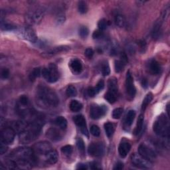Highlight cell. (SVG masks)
I'll list each match as a JSON object with an SVG mask.
<instances>
[{
    "label": "cell",
    "instance_id": "cell-12",
    "mask_svg": "<svg viewBox=\"0 0 170 170\" xmlns=\"http://www.w3.org/2000/svg\"><path fill=\"white\" fill-rule=\"evenodd\" d=\"M104 147L101 143H92L89 146L88 152L90 155L100 157L104 154Z\"/></svg>",
    "mask_w": 170,
    "mask_h": 170
},
{
    "label": "cell",
    "instance_id": "cell-16",
    "mask_svg": "<svg viewBox=\"0 0 170 170\" xmlns=\"http://www.w3.org/2000/svg\"><path fill=\"white\" fill-rule=\"evenodd\" d=\"M47 162L51 164H55L59 160V155L57 151L54 149H51L45 155Z\"/></svg>",
    "mask_w": 170,
    "mask_h": 170
},
{
    "label": "cell",
    "instance_id": "cell-36",
    "mask_svg": "<svg viewBox=\"0 0 170 170\" xmlns=\"http://www.w3.org/2000/svg\"><path fill=\"white\" fill-rule=\"evenodd\" d=\"M125 65H126V64H124L122 61V60H116L115 64H114L116 72L120 73L121 71H122L124 68Z\"/></svg>",
    "mask_w": 170,
    "mask_h": 170
},
{
    "label": "cell",
    "instance_id": "cell-3",
    "mask_svg": "<svg viewBox=\"0 0 170 170\" xmlns=\"http://www.w3.org/2000/svg\"><path fill=\"white\" fill-rule=\"evenodd\" d=\"M41 130V122L36 121L27 124L25 128L20 132L19 140L21 143H28L35 140L40 134Z\"/></svg>",
    "mask_w": 170,
    "mask_h": 170
},
{
    "label": "cell",
    "instance_id": "cell-30",
    "mask_svg": "<svg viewBox=\"0 0 170 170\" xmlns=\"http://www.w3.org/2000/svg\"><path fill=\"white\" fill-rule=\"evenodd\" d=\"M116 95L117 94H115L114 93L108 91V92L105 94V96H104V98H105L109 103L114 104L116 101V99H117Z\"/></svg>",
    "mask_w": 170,
    "mask_h": 170
},
{
    "label": "cell",
    "instance_id": "cell-38",
    "mask_svg": "<svg viewBox=\"0 0 170 170\" xmlns=\"http://www.w3.org/2000/svg\"><path fill=\"white\" fill-rule=\"evenodd\" d=\"M123 113V109L122 108H117L112 112V117L114 119H119Z\"/></svg>",
    "mask_w": 170,
    "mask_h": 170
},
{
    "label": "cell",
    "instance_id": "cell-35",
    "mask_svg": "<svg viewBox=\"0 0 170 170\" xmlns=\"http://www.w3.org/2000/svg\"><path fill=\"white\" fill-rule=\"evenodd\" d=\"M67 94L70 97H75L77 95V90L74 86H68L67 89Z\"/></svg>",
    "mask_w": 170,
    "mask_h": 170
},
{
    "label": "cell",
    "instance_id": "cell-51",
    "mask_svg": "<svg viewBox=\"0 0 170 170\" xmlns=\"http://www.w3.org/2000/svg\"><path fill=\"white\" fill-rule=\"evenodd\" d=\"M65 21V16L63 15H59L56 19V23L58 25H61Z\"/></svg>",
    "mask_w": 170,
    "mask_h": 170
},
{
    "label": "cell",
    "instance_id": "cell-54",
    "mask_svg": "<svg viewBox=\"0 0 170 170\" xmlns=\"http://www.w3.org/2000/svg\"><path fill=\"white\" fill-rule=\"evenodd\" d=\"M77 169H88V168H87L86 165H85V164H78L77 165Z\"/></svg>",
    "mask_w": 170,
    "mask_h": 170
},
{
    "label": "cell",
    "instance_id": "cell-45",
    "mask_svg": "<svg viewBox=\"0 0 170 170\" xmlns=\"http://www.w3.org/2000/svg\"><path fill=\"white\" fill-rule=\"evenodd\" d=\"M102 36H103V32H102V31H101V30H100V29L96 30V31L93 34V37L94 39H101V37H102Z\"/></svg>",
    "mask_w": 170,
    "mask_h": 170
},
{
    "label": "cell",
    "instance_id": "cell-4",
    "mask_svg": "<svg viewBox=\"0 0 170 170\" xmlns=\"http://www.w3.org/2000/svg\"><path fill=\"white\" fill-rule=\"evenodd\" d=\"M153 130L158 136L162 137H169V126L168 120L164 114H161L156 119L153 126Z\"/></svg>",
    "mask_w": 170,
    "mask_h": 170
},
{
    "label": "cell",
    "instance_id": "cell-50",
    "mask_svg": "<svg viewBox=\"0 0 170 170\" xmlns=\"http://www.w3.org/2000/svg\"><path fill=\"white\" fill-rule=\"evenodd\" d=\"M104 81L100 80L97 85V86H96V89H97V90L98 91V92H100V91L104 89Z\"/></svg>",
    "mask_w": 170,
    "mask_h": 170
},
{
    "label": "cell",
    "instance_id": "cell-39",
    "mask_svg": "<svg viewBox=\"0 0 170 170\" xmlns=\"http://www.w3.org/2000/svg\"><path fill=\"white\" fill-rule=\"evenodd\" d=\"M90 132L95 137H98L101 135V130H100L99 127L97 125H93L91 126Z\"/></svg>",
    "mask_w": 170,
    "mask_h": 170
},
{
    "label": "cell",
    "instance_id": "cell-6",
    "mask_svg": "<svg viewBox=\"0 0 170 170\" xmlns=\"http://www.w3.org/2000/svg\"><path fill=\"white\" fill-rule=\"evenodd\" d=\"M138 154L150 162L156 158V154L154 151L143 143L140 144L138 147Z\"/></svg>",
    "mask_w": 170,
    "mask_h": 170
},
{
    "label": "cell",
    "instance_id": "cell-1",
    "mask_svg": "<svg viewBox=\"0 0 170 170\" xmlns=\"http://www.w3.org/2000/svg\"><path fill=\"white\" fill-rule=\"evenodd\" d=\"M37 96L40 102L48 107H56L59 104V98L53 90L44 85H39L37 89Z\"/></svg>",
    "mask_w": 170,
    "mask_h": 170
},
{
    "label": "cell",
    "instance_id": "cell-55",
    "mask_svg": "<svg viewBox=\"0 0 170 170\" xmlns=\"http://www.w3.org/2000/svg\"><path fill=\"white\" fill-rule=\"evenodd\" d=\"M142 85L143 86V87H144L145 89H146L147 87V81L146 79H143L142 82Z\"/></svg>",
    "mask_w": 170,
    "mask_h": 170
},
{
    "label": "cell",
    "instance_id": "cell-43",
    "mask_svg": "<svg viewBox=\"0 0 170 170\" xmlns=\"http://www.w3.org/2000/svg\"><path fill=\"white\" fill-rule=\"evenodd\" d=\"M108 21L104 19L100 20L98 23V27L99 29L101 30V31H104V30L106 29V28L108 27Z\"/></svg>",
    "mask_w": 170,
    "mask_h": 170
},
{
    "label": "cell",
    "instance_id": "cell-15",
    "mask_svg": "<svg viewBox=\"0 0 170 170\" xmlns=\"http://www.w3.org/2000/svg\"><path fill=\"white\" fill-rule=\"evenodd\" d=\"M73 120L78 127L81 128V132L85 136L89 138V132L86 128V120L85 118V117L81 114L77 115L75 116H74Z\"/></svg>",
    "mask_w": 170,
    "mask_h": 170
},
{
    "label": "cell",
    "instance_id": "cell-25",
    "mask_svg": "<svg viewBox=\"0 0 170 170\" xmlns=\"http://www.w3.org/2000/svg\"><path fill=\"white\" fill-rule=\"evenodd\" d=\"M152 99H153V94H152V93H150L146 96L145 98L143 99L142 104V107H141V110L142 112L145 111L147 106L149 105V104L151 102Z\"/></svg>",
    "mask_w": 170,
    "mask_h": 170
},
{
    "label": "cell",
    "instance_id": "cell-11",
    "mask_svg": "<svg viewBox=\"0 0 170 170\" xmlns=\"http://www.w3.org/2000/svg\"><path fill=\"white\" fill-rule=\"evenodd\" d=\"M126 92H127L129 97L134 98L136 93V89L134 84V78L132 76V73L130 71H128L126 73Z\"/></svg>",
    "mask_w": 170,
    "mask_h": 170
},
{
    "label": "cell",
    "instance_id": "cell-13",
    "mask_svg": "<svg viewBox=\"0 0 170 170\" xmlns=\"http://www.w3.org/2000/svg\"><path fill=\"white\" fill-rule=\"evenodd\" d=\"M52 148L50 143L48 142H40L37 143L35 145L33 146V151L35 152L39 155H45L48 151H50Z\"/></svg>",
    "mask_w": 170,
    "mask_h": 170
},
{
    "label": "cell",
    "instance_id": "cell-20",
    "mask_svg": "<svg viewBox=\"0 0 170 170\" xmlns=\"http://www.w3.org/2000/svg\"><path fill=\"white\" fill-rule=\"evenodd\" d=\"M47 136L53 141H58L61 138L60 132L55 128H50L47 130Z\"/></svg>",
    "mask_w": 170,
    "mask_h": 170
},
{
    "label": "cell",
    "instance_id": "cell-9",
    "mask_svg": "<svg viewBox=\"0 0 170 170\" xmlns=\"http://www.w3.org/2000/svg\"><path fill=\"white\" fill-rule=\"evenodd\" d=\"M19 34L21 37L25 40L35 43L38 40V38L34 30L30 27H23L19 30Z\"/></svg>",
    "mask_w": 170,
    "mask_h": 170
},
{
    "label": "cell",
    "instance_id": "cell-49",
    "mask_svg": "<svg viewBox=\"0 0 170 170\" xmlns=\"http://www.w3.org/2000/svg\"><path fill=\"white\" fill-rule=\"evenodd\" d=\"M85 55L86 56V57H88L89 59L92 58L93 56L94 55V51L93 49H91V48H88V49H86L85 52Z\"/></svg>",
    "mask_w": 170,
    "mask_h": 170
},
{
    "label": "cell",
    "instance_id": "cell-52",
    "mask_svg": "<svg viewBox=\"0 0 170 170\" xmlns=\"http://www.w3.org/2000/svg\"><path fill=\"white\" fill-rule=\"evenodd\" d=\"M124 168V164L122 162H118L115 167L114 168V170H121Z\"/></svg>",
    "mask_w": 170,
    "mask_h": 170
},
{
    "label": "cell",
    "instance_id": "cell-5",
    "mask_svg": "<svg viewBox=\"0 0 170 170\" xmlns=\"http://www.w3.org/2000/svg\"><path fill=\"white\" fill-rule=\"evenodd\" d=\"M42 75L47 82L54 83L59 80V78L57 67L54 63H51L49 67L44 68L42 70Z\"/></svg>",
    "mask_w": 170,
    "mask_h": 170
},
{
    "label": "cell",
    "instance_id": "cell-34",
    "mask_svg": "<svg viewBox=\"0 0 170 170\" xmlns=\"http://www.w3.org/2000/svg\"><path fill=\"white\" fill-rule=\"evenodd\" d=\"M1 28L2 30L4 31H12V30H14L16 29V27L15 25H12L9 23H6L2 21L1 22Z\"/></svg>",
    "mask_w": 170,
    "mask_h": 170
},
{
    "label": "cell",
    "instance_id": "cell-22",
    "mask_svg": "<svg viewBox=\"0 0 170 170\" xmlns=\"http://www.w3.org/2000/svg\"><path fill=\"white\" fill-rule=\"evenodd\" d=\"M143 120H144V117H143V115L140 114L138 117L136 128H135L134 132V135H136V136H137V135H138L139 133L141 132L142 128H143Z\"/></svg>",
    "mask_w": 170,
    "mask_h": 170
},
{
    "label": "cell",
    "instance_id": "cell-18",
    "mask_svg": "<svg viewBox=\"0 0 170 170\" xmlns=\"http://www.w3.org/2000/svg\"><path fill=\"white\" fill-rule=\"evenodd\" d=\"M148 70H149L150 73L152 74V75H158L161 71L160 65L155 60L152 59L149 62V64H148Z\"/></svg>",
    "mask_w": 170,
    "mask_h": 170
},
{
    "label": "cell",
    "instance_id": "cell-32",
    "mask_svg": "<svg viewBox=\"0 0 170 170\" xmlns=\"http://www.w3.org/2000/svg\"><path fill=\"white\" fill-rule=\"evenodd\" d=\"M70 49L69 47H65V46H62V47H55L53 48V49H51L50 51H49L47 52V54H56V53H60V52H62V51H67Z\"/></svg>",
    "mask_w": 170,
    "mask_h": 170
},
{
    "label": "cell",
    "instance_id": "cell-31",
    "mask_svg": "<svg viewBox=\"0 0 170 170\" xmlns=\"http://www.w3.org/2000/svg\"><path fill=\"white\" fill-rule=\"evenodd\" d=\"M78 10L81 14H85L88 11V6H87L86 2L84 1H81L78 2Z\"/></svg>",
    "mask_w": 170,
    "mask_h": 170
},
{
    "label": "cell",
    "instance_id": "cell-17",
    "mask_svg": "<svg viewBox=\"0 0 170 170\" xmlns=\"http://www.w3.org/2000/svg\"><path fill=\"white\" fill-rule=\"evenodd\" d=\"M131 150V145L129 143L123 142L121 143L118 147V152L121 158H124Z\"/></svg>",
    "mask_w": 170,
    "mask_h": 170
},
{
    "label": "cell",
    "instance_id": "cell-53",
    "mask_svg": "<svg viewBox=\"0 0 170 170\" xmlns=\"http://www.w3.org/2000/svg\"><path fill=\"white\" fill-rule=\"evenodd\" d=\"M90 168L93 169H101V167L100 166V164H98L97 162H93L91 164Z\"/></svg>",
    "mask_w": 170,
    "mask_h": 170
},
{
    "label": "cell",
    "instance_id": "cell-27",
    "mask_svg": "<svg viewBox=\"0 0 170 170\" xmlns=\"http://www.w3.org/2000/svg\"><path fill=\"white\" fill-rule=\"evenodd\" d=\"M104 130H105L106 136L108 138H110L112 136L114 132V125L111 122H106L104 124Z\"/></svg>",
    "mask_w": 170,
    "mask_h": 170
},
{
    "label": "cell",
    "instance_id": "cell-2",
    "mask_svg": "<svg viewBox=\"0 0 170 170\" xmlns=\"http://www.w3.org/2000/svg\"><path fill=\"white\" fill-rule=\"evenodd\" d=\"M33 150L27 147H21L13 151L10 155L11 160L15 162L17 168L19 169L24 165L31 163L33 160Z\"/></svg>",
    "mask_w": 170,
    "mask_h": 170
},
{
    "label": "cell",
    "instance_id": "cell-10",
    "mask_svg": "<svg viewBox=\"0 0 170 170\" xmlns=\"http://www.w3.org/2000/svg\"><path fill=\"white\" fill-rule=\"evenodd\" d=\"M15 130L12 128H5L1 131V142L6 144H10L14 140Z\"/></svg>",
    "mask_w": 170,
    "mask_h": 170
},
{
    "label": "cell",
    "instance_id": "cell-37",
    "mask_svg": "<svg viewBox=\"0 0 170 170\" xmlns=\"http://www.w3.org/2000/svg\"><path fill=\"white\" fill-rule=\"evenodd\" d=\"M89 29L85 27V26H82L78 29V34H79V36L81 38H86L89 35Z\"/></svg>",
    "mask_w": 170,
    "mask_h": 170
},
{
    "label": "cell",
    "instance_id": "cell-23",
    "mask_svg": "<svg viewBox=\"0 0 170 170\" xmlns=\"http://www.w3.org/2000/svg\"><path fill=\"white\" fill-rule=\"evenodd\" d=\"M55 124L61 130H65L67 127V120L63 116H58L56 118Z\"/></svg>",
    "mask_w": 170,
    "mask_h": 170
},
{
    "label": "cell",
    "instance_id": "cell-29",
    "mask_svg": "<svg viewBox=\"0 0 170 170\" xmlns=\"http://www.w3.org/2000/svg\"><path fill=\"white\" fill-rule=\"evenodd\" d=\"M115 23L119 27H123L126 24V19L122 15H117L115 17Z\"/></svg>",
    "mask_w": 170,
    "mask_h": 170
},
{
    "label": "cell",
    "instance_id": "cell-48",
    "mask_svg": "<svg viewBox=\"0 0 170 170\" xmlns=\"http://www.w3.org/2000/svg\"><path fill=\"white\" fill-rule=\"evenodd\" d=\"M1 76L2 78H4V79H6L10 76V71L9 70L6 68H4L2 70L1 72Z\"/></svg>",
    "mask_w": 170,
    "mask_h": 170
},
{
    "label": "cell",
    "instance_id": "cell-33",
    "mask_svg": "<svg viewBox=\"0 0 170 170\" xmlns=\"http://www.w3.org/2000/svg\"><path fill=\"white\" fill-rule=\"evenodd\" d=\"M41 74H42V70L40 68H35L33 69V71L32 73L30 74V80L31 81H35V78L37 77H39L41 75Z\"/></svg>",
    "mask_w": 170,
    "mask_h": 170
},
{
    "label": "cell",
    "instance_id": "cell-40",
    "mask_svg": "<svg viewBox=\"0 0 170 170\" xmlns=\"http://www.w3.org/2000/svg\"><path fill=\"white\" fill-rule=\"evenodd\" d=\"M110 67H109V64L107 62H105L103 63L102 66V73L104 76H108V75H110Z\"/></svg>",
    "mask_w": 170,
    "mask_h": 170
},
{
    "label": "cell",
    "instance_id": "cell-24",
    "mask_svg": "<svg viewBox=\"0 0 170 170\" xmlns=\"http://www.w3.org/2000/svg\"><path fill=\"white\" fill-rule=\"evenodd\" d=\"M71 68L73 69V71L76 73H81L82 68V63L80 60L78 59L73 60L72 63H71Z\"/></svg>",
    "mask_w": 170,
    "mask_h": 170
},
{
    "label": "cell",
    "instance_id": "cell-26",
    "mask_svg": "<svg viewBox=\"0 0 170 170\" xmlns=\"http://www.w3.org/2000/svg\"><path fill=\"white\" fill-rule=\"evenodd\" d=\"M135 117H136V112H135L134 110H130L128 114H127V116H126V125L127 126H130L132 123H133V121L135 118Z\"/></svg>",
    "mask_w": 170,
    "mask_h": 170
},
{
    "label": "cell",
    "instance_id": "cell-19",
    "mask_svg": "<svg viewBox=\"0 0 170 170\" xmlns=\"http://www.w3.org/2000/svg\"><path fill=\"white\" fill-rule=\"evenodd\" d=\"M108 86L109 92L115 94H118V80L116 78L112 77L109 79L108 82Z\"/></svg>",
    "mask_w": 170,
    "mask_h": 170
},
{
    "label": "cell",
    "instance_id": "cell-8",
    "mask_svg": "<svg viewBox=\"0 0 170 170\" xmlns=\"http://www.w3.org/2000/svg\"><path fill=\"white\" fill-rule=\"evenodd\" d=\"M44 11L41 10H35L29 11L26 15V20L29 23L38 24L41 21Z\"/></svg>",
    "mask_w": 170,
    "mask_h": 170
},
{
    "label": "cell",
    "instance_id": "cell-28",
    "mask_svg": "<svg viewBox=\"0 0 170 170\" xmlns=\"http://www.w3.org/2000/svg\"><path fill=\"white\" fill-rule=\"evenodd\" d=\"M82 108V104L77 101H72L70 103V109L74 112L80 111Z\"/></svg>",
    "mask_w": 170,
    "mask_h": 170
},
{
    "label": "cell",
    "instance_id": "cell-21",
    "mask_svg": "<svg viewBox=\"0 0 170 170\" xmlns=\"http://www.w3.org/2000/svg\"><path fill=\"white\" fill-rule=\"evenodd\" d=\"M161 33H162V23L161 22H157L154 26V28L152 29L151 36L154 39L156 40L160 37Z\"/></svg>",
    "mask_w": 170,
    "mask_h": 170
},
{
    "label": "cell",
    "instance_id": "cell-7",
    "mask_svg": "<svg viewBox=\"0 0 170 170\" xmlns=\"http://www.w3.org/2000/svg\"><path fill=\"white\" fill-rule=\"evenodd\" d=\"M131 162L135 167L138 168L150 169L151 168V162L143 158L139 154H134L131 156Z\"/></svg>",
    "mask_w": 170,
    "mask_h": 170
},
{
    "label": "cell",
    "instance_id": "cell-46",
    "mask_svg": "<svg viewBox=\"0 0 170 170\" xmlns=\"http://www.w3.org/2000/svg\"><path fill=\"white\" fill-rule=\"evenodd\" d=\"M19 101V102H20V104H21V105L26 106V105H27V104H28L29 99L27 97H26V96L23 95V96H21V97H20Z\"/></svg>",
    "mask_w": 170,
    "mask_h": 170
},
{
    "label": "cell",
    "instance_id": "cell-47",
    "mask_svg": "<svg viewBox=\"0 0 170 170\" xmlns=\"http://www.w3.org/2000/svg\"><path fill=\"white\" fill-rule=\"evenodd\" d=\"M7 150L8 147L7 144L1 142V144H0V154H1V155H3L4 154H6Z\"/></svg>",
    "mask_w": 170,
    "mask_h": 170
},
{
    "label": "cell",
    "instance_id": "cell-44",
    "mask_svg": "<svg viewBox=\"0 0 170 170\" xmlns=\"http://www.w3.org/2000/svg\"><path fill=\"white\" fill-rule=\"evenodd\" d=\"M99 92L96 89V87H90L88 89V94L90 97H94L97 95Z\"/></svg>",
    "mask_w": 170,
    "mask_h": 170
},
{
    "label": "cell",
    "instance_id": "cell-41",
    "mask_svg": "<svg viewBox=\"0 0 170 170\" xmlns=\"http://www.w3.org/2000/svg\"><path fill=\"white\" fill-rule=\"evenodd\" d=\"M77 146L78 150H79L81 153H84L85 150V146L84 141L82 140V138H78L77 140Z\"/></svg>",
    "mask_w": 170,
    "mask_h": 170
},
{
    "label": "cell",
    "instance_id": "cell-14",
    "mask_svg": "<svg viewBox=\"0 0 170 170\" xmlns=\"http://www.w3.org/2000/svg\"><path fill=\"white\" fill-rule=\"evenodd\" d=\"M106 112L105 106H93L90 110V117L94 120L101 118Z\"/></svg>",
    "mask_w": 170,
    "mask_h": 170
},
{
    "label": "cell",
    "instance_id": "cell-42",
    "mask_svg": "<svg viewBox=\"0 0 170 170\" xmlns=\"http://www.w3.org/2000/svg\"><path fill=\"white\" fill-rule=\"evenodd\" d=\"M73 148L71 146H70V145L64 146V147H63L61 148L62 153H63L64 155H71L73 153Z\"/></svg>",
    "mask_w": 170,
    "mask_h": 170
}]
</instances>
